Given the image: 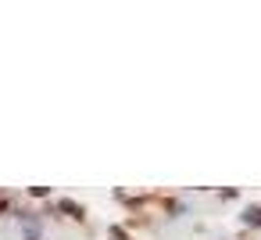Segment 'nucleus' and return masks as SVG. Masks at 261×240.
Here are the masks:
<instances>
[{"instance_id": "obj_1", "label": "nucleus", "mask_w": 261, "mask_h": 240, "mask_svg": "<svg viewBox=\"0 0 261 240\" xmlns=\"http://www.w3.org/2000/svg\"><path fill=\"white\" fill-rule=\"evenodd\" d=\"M58 208H61V211H68L72 219H83V215H86V211H83V208H79L75 201H58Z\"/></svg>"}, {"instance_id": "obj_2", "label": "nucleus", "mask_w": 261, "mask_h": 240, "mask_svg": "<svg viewBox=\"0 0 261 240\" xmlns=\"http://www.w3.org/2000/svg\"><path fill=\"white\" fill-rule=\"evenodd\" d=\"M243 219H247L250 226H261V208H247V211H243Z\"/></svg>"}, {"instance_id": "obj_3", "label": "nucleus", "mask_w": 261, "mask_h": 240, "mask_svg": "<svg viewBox=\"0 0 261 240\" xmlns=\"http://www.w3.org/2000/svg\"><path fill=\"white\" fill-rule=\"evenodd\" d=\"M111 240H125V229H111Z\"/></svg>"}, {"instance_id": "obj_4", "label": "nucleus", "mask_w": 261, "mask_h": 240, "mask_svg": "<svg viewBox=\"0 0 261 240\" xmlns=\"http://www.w3.org/2000/svg\"><path fill=\"white\" fill-rule=\"evenodd\" d=\"M4 208H8V204H4V201H0V211H4Z\"/></svg>"}]
</instances>
